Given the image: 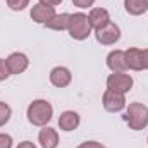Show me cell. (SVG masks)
<instances>
[{
	"label": "cell",
	"instance_id": "obj_20",
	"mask_svg": "<svg viewBox=\"0 0 148 148\" xmlns=\"http://www.w3.org/2000/svg\"><path fill=\"white\" fill-rule=\"evenodd\" d=\"M10 76L9 73V67H7V62L3 59H0V81H5L7 77Z\"/></svg>",
	"mask_w": 148,
	"mask_h": 148
},
{
	"label": "cell",
	"instance_id": "obj_7",
	"mask_svg": "<svg viewBox=\"0 0 148 148\" xmlns=\"http://www.w3.org/2000/svg\"><path fill=\"white\" fill-rule=\"evenodd\" d=\"M5 62H7V67H9L10 74H23L29 67V59L23 52H12L5 59Z\"/></svg>",
	"mask_w": 148,
	"mask_h": 148
},
{
	"label": "cell",
	"instance_id": "obj_26",
	"mask_svg": "<svg viewBox=\"0 0 148 148\" xmlns=\"http://www.w3.org/2000/svg\"><path fill=\"white\" fill-rule=\"evenodd\" d=\"M147 143H148V138H147Z\"/></svg>",
	"mask_w": 148,
	"mask_h": 148
},
{
	"label": "cell",
	"instance_id": "obj_3",
	"mask_svg": "<svg viewBox=\"0 0 148 148\" xmlns=\"http://www.w3.org/2000/svg\"><path fill=\"white\" fill-rule=\"evenodd\" d=\"M71 38L77 40V41H83L91 35L93 28L88 21V16L83 14V12H74L71 14V21H69V28H67Z\"/></svg>",
	"mask_w": 148,
	"mask_h": 148
},
{
	"label": "cell",
	"instance_id": "obj_23",
	"mask_svg": "<svg viewBox=\"0 0 148 148\" xmlns=\"http://www.w3.org/2000/svg\"><path fill=\"white\" fill-rule=\"evenodd\" d=\"M141 64H143V71H148V48L141 50Z\"/></svg>",
	"mask_w": 148,
	"mask_h": 148
},
{
	"label": "cell",
	"instance_id": "obj_16",
	"mask_svg": "<svg viewBox=\"0 0 148 148\" xmlns=\"http://www.w3.org/2000/svg\"><path fill=\"white\" fill-rule=\"evenodd\" d=\"M124 9L131 16H141L148 10V0H124Z\"/></svg>",
	"mask_w": 148,
	"mask_h": 148
},
{
	"label": "cell",
	"instance_id": "obj_24",
	"mask_svg": "<svg viewBox=\"0 0 148 148\" xmlns=\"http://www.w3.org/2000/svg\"><path fill=\"white\" fill-rule=\"evenodd\" d=\"M62 0H40V3H43V5H50V7H55V5H59Z\"/></svg>",
	"mask_w": 148,
	"mask_h": 148
},
{
	"label": "cell",
	"instance_id": "obj_21",
	"mask_svg": "<svg viewBox=\"0 0 148 148\" xmlns=\"http://www.w3.org/2000/svg\"><path fill=\"white\" fill-rule=\"evenodd\" d=\"M76 148H107V147L102 145V143H98V141H84V143L77 145Z\"/></svg>",
	"mask_w": 148,
	"mask_h": 148
},
{
	"label": "cell",
	"instance_id": "obj_8",
	"mask_svg": "<svg viewBox=\"0 0 148 148\" xmlns=\"http://www.w3.org/2000/svg\"><path fill=\"white\" fill-rule=\"evenodd\" d=\"M55 14H57V12H55V7L43 5V3L33 5V9H31V12H29L31 19H33L35 23H38V24H43V26H45Z\"/></svg>",
	"mask_w": 148,
	"mask_h": 148
},
{
	"label": "cell",
	"instance_id": "obj_15",
	"mask_svg": "<svg viewBox=\"0 0 148 148\" xmlns=\"http://www.w3.org/2000/svg\"><path fill=\"white\" fill-rule=\"evenodd\" d=\"M69 21H71V14L62 12V14H55L45 26L48 29H53V31H64L69 28Z\"/></svg>",
	"mask_w": 148,
	"mask_h": 148
},
{
	"label": "cell",
	"instance_id": "obj_11",
	"mask_svg": "<svg viewBox=\"0 0 148 148\" xmlns=\"http://www.w3.org/2000/svg\"><path fill=\"white\" fill-rule=\"evenodd\" d=\"M88 21H90L91 28L97 31V29L103 28L107 23H110V14H109V10L103 9V7H95V9L90 10V14H88Z\"/></svg>",
	"mask_w": 148,
	"mask_h": 148
},
{
	"label": "cell",
	"instance_id": "obj_12",
	"mask_svg": "<svg viewBox=\"0 0 148 148\" xmlns=\"http://www.w3.org/2000/svg\"><path fill=\"white\" fill-rule=\"evenodd\" d=\"M38 141L41 148H57L59 147V133L48 126H43L38 133Z\"/></svg>",
	"mask_w": 148,
	"mask_h": 148
},
{
	"label": "cell",
	"instance_id": "obj_6",
	"mask_svg": "<svg viewBox=\"0 0 148 148\" xmlns=\"http://www.w3.org/2000/svg\"><path fill=\"white\" fill-rule=\"evenodd\" d=\"M95 36H97V41H98L100 45H114V43L119 41V38H121V29H119L117 24H114L110 21V23H107L103 28L97 29V31H95Z\"/></svg>",
	"mask_w": 148,
	"mask_h": 148
},
{
	"label": "cell",
	"instance_id": "obj_13",
	"mask_svg": "<svg viewBox=\"0 0 148 148\" xmlns=\"http://www.w3.org/2000/svg\"><path fill=\"white\" fill-rule=\"evenodd\" d=\"M79 122H81V119H79V114L74 110H66L60 114V117H59V127L62 129V131H66V133H69V131H74L77 126H79Z\"/></svg>",
	"mask_w": 148,
	"mask_h": 148
},
{
	"label": "cell",
	"instance_id": "obj_1",
	"mask_svg": "<svg viewBox=\"0 0 148 148\" xmlns=\"http://www.w3.org/2000/svg\"><path fill=\"white\" fill-rule=\"evenodd\" d=\"M26 115H28V121L33 124V126H47L50 121H52V115H53V107L50 102L43 100V98H38V100H33L29 105H28V110H26Z\"/></svg>",
	"mask_w": 148,
	"mask_h": 148
},
{
	"label": "cell",
	"instance_id": "obj_9",
	"mask_svg": "<svg viewBox=\"0 0 148 148\" xmlns=\"http://www.w3.org/2000/svg\"><path fill=\"white\" fill-rule=\"evenodd\" d=\"M71 81H73V74L64 66H57L50 71V83L57 88H66L71 84Z\"/></svg>",
	"mask_w": 148,
	"mask_h": 148
},
{
	"label": "cell",
	"instance_id": "obj_25",
	"mask_svg": "<svg viewBox=\"0 0 148 148\" xmlns=\"http://www.w3.org/2000/svg\"><path fill=\"white\" fill-rule=\"evenodd\" d=\"M17 148H36V145L31 143V141H21V143L17 145Z\"/></svg>",
	"mask_w": 148,
	"mask_h": 148
},
{
	"label": "cell",
	"instance_id": "obj_19",
	"mask_svg": "<svg viewBox=\"0 0 148 148\" xmlns=\"http://www.w3.org/2000/svg\"><path fill=\"white\" fill-rule=\"evenodd\" d=\"M12 145H14L12 136L5 134V133H0V148H12Z\"/></svg>",
	"mask_w": 148,
	"mask_h": 148
},
{
	"label": "cell",
	"instance_id": "obj_10",
	"mask_svg": "<svg viewBox=\"0 0 148 148\" xmlns=\"http://www.w3.org/2000/svg\"><path fill=\"white\" fill-rule=\"evenodd\" d=\"M107 67L112 73H126V52L124 50H112L107 55Z\"/></svg>",
	"mask_w": 148,
	"mask_h": 148
},
{
	"label": "cell",
	"instance_id": "obj_2",
	"mask_svg": "<svg viewBox=\"0 0 148 148\" xmlns=\"http://www.w3.org/2000/svg\"><path fill=\"white\" fill-rule=\"evenodd\" d=\"M124 121L126 124L129 126V129L133 131H141L148 126V107L140 103V102H134V103H129L126 107L124 112Z\"/></svg>",
	"mask_w": 148,
	"mask_h": 148
},
{
	"label": "cell",
	"instance_id": "obj_4",
	"mask_svg": "<svg viewBox=\"0 0 148 148\" xmlns=\"http://www.w3.org/2000/svg\"><path fill=\"white\" fill-rule=\"evenodd\" d=\"M133 88V77L126 73H112L107 77V90H114L117 93L126 95Z\"/></svg>",
	"mask_w": 148,
	"mask_h": 148
},
{
	"label": "cell",
	"instance_id": "obj_17",
	"mask_svg": "<svg viewBox=\"0 0 148 148\" xmlns=\"http://www.w3.org/2000/svg\"><path fill=\"white\" fill-rule=\"evenodd\" d=\"M10 115H12L10 105H7L5 102H0V127L5 126V124L10 121Z\"/></svg>",
	"mask_w": 148,
	"mask_h": 148
},
{
	"label": "cell",
	"instance_id": "obj_14",
	"mask_svg": "<svg viewBox=\"0 0 148 148\" xmlns=\"http://www.w3.org/2000/svg\"><path fill=\"white\" fill-rule=\"evenodd\" d=\"M126 52V66L131 71H143V64H141V48H127Z\"/></svg>",
	"mask_w": 148,
	"mask_h": 148
},
{
	"label": "cell",
	"instance_id": "obj_18",
	"mask_svg": "<svg viewBox=\"0 0 148 148\" xmlns=\"http://www.w3.org/2000/svg\"><path fill=\"white\" fill-rule=\"evenodd\" d=\"M10 10H24L29 5V0H7Z\"/></svg>",
	"mask_w": 148,
	"mask_h": 148
},
{
	"label": "cell",
	"instance_id": "obj_5",
	"mask_svg": "<svg viewBox=\"0 0 148 148\" xmlns=\"http://www.w3.org/2000/svg\"><path fill=\"white\" fill-rule=\"evenodd\" d=\"M102 103L103 109L107 112H121L126 109V97L122 93H117L114 90H105L103 97H102Z\"/></svg>",
	"mask_w": 148,
	"mask_h": 148
},
{
	"label": "cell",
	"instance_id": "obj_22",
	"mask_svg": "<svg viewBox=\"0 0 148 148\" xmlns=\"http://www.w3.org/2000/svg\"><path fill=\"white\" fill-rule=\"evenodd\" d=\"M73 3L79 9H88V7H91L95 3V0H73Z\"/></svg>",
	"mask_w": 148,
	"mask_h": 148
}]
</instances>
